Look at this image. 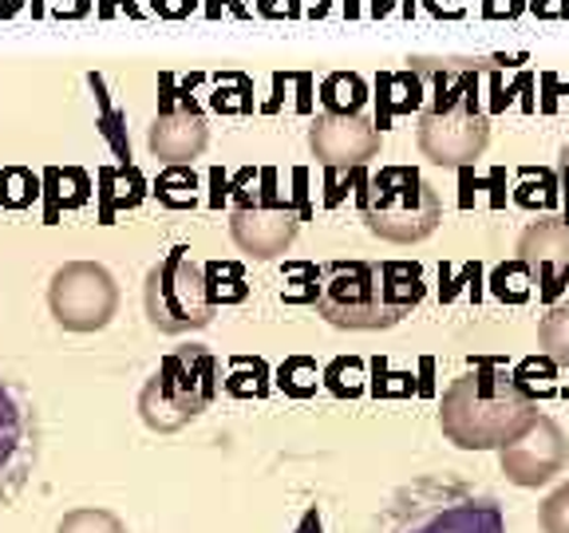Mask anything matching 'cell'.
<instances>
[{"label": "cell", "instance_id": "7", "mask_svg": "<svg viewBox=\"0 0 569 533\" xmlns=\"http://www.w3.org/2000/svg\"><path fill=\"white\" fill-rule=\"evenodd\" d=\"M142 304H147V316H151L154 329L167 332V336L206 329L213 312H218V301L210 293V276L190 258V249L182 245L170 249L167 258L147 273Z\"/></svg>", "mask_w": 569, "mask_h": 533}, {"label": "cell", "instance_id": "32", "mask_svg": "<svg viewBox=\"0 0 569 533\" xmlns=\"http://www.w3.org/2000/svg\"><path fill=\"white\" fill-rule=\"evenodd\" d=\"M309 76H301V111H309Z\"/></svg>", "mask_w": 569, "mask_h": 533}, {"label": "cell", "instance_id": "23", "mask_svg": "<svg viewBox=\"0 0 569 533\" xmlns=\"http://www.w3.org/2000/svg\"><path fill=\"white\" fill-rule=\"evenodd\" d=\"M522 273H526L522 261H518V265H510V269H498L495 289H498V296H502V301H522V296H526Z\"/></svg>", "mask_w": 569, "mask_h": 533}, {"label": "cell", "instance_id": "18", "mask_svg": "<svg viewBox=\"0 0 569 533\" xmlns=\"http://www.w3.org/2000/svg\"><path fill=\"white\" fill-rule=\"evenodd\" d=\"M56 533H127V525L119 522L111 510L80 506V510H68V514L60 517Z\"/></svg>", "mask_w": 569, "mask_h": 533}, {"label": "cell", "instance_id": "9", "mask_svg": "<svg viewBox=\"0 0 569 533\" xmlns=\"http://www.w3.org/2000/svg\"><path fill=\"white\" fill-rule=\"evenodd\" d=\"M40 459V419L24 391L0 375V510L12 506Z\"/></svg>", "mask_w": 569, "mask_h": 533}, {"label": "cell", "instance_id": "19", "mask_svg": "<svg viewBox=\"0 0 569 533\" xmlns=\"http://www.w3.org/2000/svg\"><path fill=\"white\" fill-rule=\"evenodd\" d=\"M159 198L167 205H194V174L190 167H167L159 178Z\"/></svg>", "mask_w": 569, "mask_h": 533}, {"label": "cell", "instance_id": "29", "mask_svg": "<svg viewBox=\"0 0 569 533\" xmlns=\"http://www.w3.org/2000/svg\"><path fill=\"white\" fill-rule=\"evenodd\" d=\"M542 91H546L542 111H546V115H553V107H558V80H553L550 71H546V76H542Z\"/></svg>", "mask_w": 569, "mask_h": 533}, {"label": "cell", "instance_id": "3", "mask_svg": "<svg viewBox=\"0 0 569 533\" xmlns=\"http://www.w3.org/2000/svg\"><path fill=\"white\" fill-rule=\"evenodd\" d=\"M490 142V119L479 111V71L451 68L439 76L436 103L419 119V151L436 167H471Z\"/></svg>", "mask_w": 569, "mask_h": 533}, {"label": "cell", "instance_id": "26", "mask_svg": "<svg viewBox=\"0 0 569 533\" xmlns=\"http://www.w3.org/2000/svg\"><path fill=\"white\" fill-rule=\"evenodd\" d=\"M526 9L542 20H569V0H526Z\"/></svg>", "mask_w": 569, "mask_h": 533}, {"label": "cell", "instance_id": "17", "mask_svg": "<svg viewBox=\"0 0 569 533\" xmlns=\"http://www.w3.org/2000/svg\"><path fill=\"white\" fill-rule=\"evenodd\" d=\"M538 344L553 364H569V304H558L538 324Z\"/></svg>", "mask_w": 569, "mask_h": 533}, {"label": "cell", "instance_id": "14", "mask_svg": "<svg viewBox=\"0 0 569 533\" xmlns=\"http://www.w3.org/2000/svg\"><path fill=\"white\" fill-rule=\"evenodd\" d=\"M518 261L526 269H538L542 293L553 296L569 284V222L561 218H542L518 241Z\"/></svg>", "mask_w": 569, "mask_h": 533}, {"label": "cell", "instance_id": "11", "mask_svg": "<svg viewBox=\"0 0 569 533\" xmlns=\"http://www.w3.org/2000/svg\"><path fill=\"white\" fill-rule=\"evenodd\" d=\"M309 147L329 174L360 170L368 159L380 154V127L368 123L360 111H329V115L312 119Z\"/></svg>", "mask_w": 569, "mask_h": 533}, {"label": "cell", "instance_id": "12", "mask_svg": "<svg viewBox=\"0 0 569 533\" xmlns=\"http://www.w3.org/2000/svg\"><path fill=\"white\" fill-rule=\"evenodd\" d=\"M569 462V443L561 435V426L553 419L538 415V423L526 431L522 439L507 443L498 451V466L507 474V482L515 486H546L550 479H558Z\"/></svg>", "mask_w": 569, "mask_h": 533}, {"label": "cell", "instance_id": "31", "mask_svg": "<svg viewBox=\"0 0 569 533\" xmlns=\"http://www.w3.org/2000/svg\"><path fill=\"white\" fill-rule=\"evenodd\" d=\"M530 88H533V80H530V76H522V80H518V91H522V107H526V111H533Z\"/></svg>", "mask_w": 569, "mask_h": 533}, {"label": "cell", "instance_id": "27", "mask_svg": "<svg viewBox=\"0 0 569 533\" xmlns=\"http://www.w3.org/2000/svg\"><path fill=\"white\" fill-rule=\"evenodd\" d=\"M427 12L439 20H459L462 12H467V0H423Z\"/></svg>", "mask_w": 569, "mask_h": 533}, {"label": "cell", "instance_id": "8", "mask_svg": "<svg viewBox=\"0 0 569 533\" xmlns=\"http://www.w3.org/2000/svg\"><path fill=\"white\" fill-rule=\"evenodd\" d=\"M48 312L63 332H99L119 312V284L99 261H68L48 281Z\"/></svg>", "mask_w": 569, "mask_h": 533}, {"label": "cell", "instance_id": "15", "mask_svg": "<svg viewBox=\"0 0 569 533\" xmlns=\"http://www.w3.org/2000/svg\"><path fill=\"white\" fill-rule=\"evenodd\" d=\"M423 103V88H419L416 71H380L376 80V127L388 131L391 115H408Z\"/></svg>", "mask_w": 569, "mask_h": 533}, {"label": "cell", "instance_id": "1", "mask_svg": "<svg viewBox=\"0 0 569 533\" xmlns=\"http://www.w3.org/2000/svg\"><path fill=\"white\" fill-rule=\"evenodd\" d=\"M533 423H538L533 395L495 360H482L475 372L451 380L439 403V431L459 451H502Z\"/></svg>", "mask_w": 569, "mask_h": 533}, {"label": "cell", "instance_id": "28", "mask_svg": "<svg viewBox=\"0 0 569 533\" xmlns=\"http://www.w3.org/2000/svg\"><path fill=\"white\" fill-rule=\"evenodd\" d=\"M198 0H151V9L159 12V17H167V20H182V17H190V9H194Z\"/></svg>", "mask_w": 569, "mask_h": 533}, {"label": "cell", "instance_id": "2", "mask_svg": "<svg viewBox=\"0 0 569 533\" xmlns=\"http://www.w3.org/2000/svg\"><path fill=\"white\" fill-rule=\"evenodd\" d=\"M423 301V273L411 261H332L312 276V304L329 324L372 332L400 324Z\"/></svg>", "mask_w": 569, "mask_h": 533}, {"label": "cell", "instance_id": "10", "mask_svg": "<svg viewBox=\"0 0 569 533\" xmlns=\"http://www.w3.org/2000/svg\"><path fill=\"white\" fill-rule=\"evenodd\" d=\"M297 230H301V213L289 202L273 194V170H266V190L261 198H241L238 210L230 213V238L241 253L253 261H273L284 249L293 245Z\"/></svg>", "mask_w": 569, "mask_h": 533}, {"label": "cell", "instance_id": "21", "mask_svg": "<svg viewBox=\"0 0 569 533\" xmlns=\"http://www.w3.org/2000/svg\"><path fill=\"white\" fill-rule=\"evenodd\" d=\"M238 95H249L246 76H222L218 95H213V107H218V111H249V99H238Z\"/></svg>", "mask_w": 569, "mask_h": 533}, {"label": "cell", "instance_id": "22", "mask_svg": "<svg viewBox=\"0 0 569 533\" xmlns=\"http://www.w3.org/2000/svg\"><path fill=\"white\" fill-rule=\"evenodd\" d=\"M281 388H289L293 395H309V391L317 388V368H312L309 360H289V364L281 368Z\"/></svg>", "mask_w": 569, "mask_h": 533}, {"label": "cell", "instance_id": "25", "mask_svg": "<svg viewBox=\"0 0 569 533\" xmlns=\"http://www.w3.org/2000/svg\"><path fill=\"white\" fill-rule=\"evenodd\" d=\"M526 9V0H482V17L487 20H515Z\"/></svg>", "mask_w": 569, "mask_h": 533}, {"label": "cell", "instance_id": "24", "mask_svg": "<svg viewBox=\"0 0 569 533\" xmlns=\"http://www.w3.org/2000/svg\"><path fill=\"white\" fill-rule=\"evenodd\" d=\"M526 182H522V194H518V202H526V205H533V202H542V205H550L553 202V182H550V174H538V187H533V174L526 170Z\"/></svg>", "mask_w": 569, "mask_h": 533}, {"label": "cell", "instance_id": "34", "mask_svg": "<svg viewBox=\"0 0 569 533\" xmlns=\"http://www.w3.org/2000/svg\"><path fill=\"white\" fill-rule=\"evenodd\" d=\"M561 162H569V147H566V151H561Z\"/></svg>", "mask_w": 569, "mask_h": 533}, {"label": "cell", "instance_id": "33", "mask_svg": "<svg viewBox=\"0 0 569 533\" xmlns=\"http://www.w3.org/2000/svg\"><path fill=\"white\" fill-rule=\"evenodd\" d=\"M561 187H566V198H569V162H561Z\"/></svg>", "mask_w": 569, "mask_h": 533}, {"label": "cell", "instance_id": "4", "mask_svg": "<svg viewBox=\"0 0 569 533\" xmlns=\"http://www.w3.org/2000/svg\"><path fill=\"white\" fill-rule=\"evenodd\" d=\"M213 395H218V360L210 348L187 344L162 355L159 372L142 383L139 415L159 435H174L210 408Z\"/></svg>", "mask_w": 569, "mask_h": 533}, {"label": "cell", "instance_id": "5", "mask_svg": "<svg viewBox=\"0 0 569 533\" xmlns=\"http://www.w3.org/2000/svg\"><path fill=\"white\" fill-rule=\"evenodd\" d=\"M360 213H365L368 230L396 245H416L431 238L443 218L436 187L419 178L411 167H383L380 174L360 190Z\"/></svg>", "mask_w": 569, "mask_h": 533}, {"label": "cell", "instance_id": "13", "mask_svg": "<svg viewBox=\"0 0 569 533\" xmlns=\"http://www.w3.org/2000/svg\"><path fill=\"white\" fill-rule=\"evenodd\" d=\"M206 142H210V127H206V115L198 111V103L190 95H170V80L162 76V107L159 119L151 123V134H147L151 154L167 162V167H190L206 151Z\"/></svg>", "mask_w": 569, "mask_h": 533}, {"label": "cell", "instance_id": "6", "mask_svg": "<svg viewBox=\"0 0 569 533\" xmlns=\"http://www.w3.org/2000/svg\"><path fill=\"white\" fill-rule=\"evenodd\" d=\"M383 533H507V517L490 497L451 482H419L396 497Z\"/></svg>", "mask_w": 569, "mask_h": 533}, {"label": "cell", "instance_id": "16", "mask_svg": "<svg viewBox=\"0 0 569 533\" xmlns=\"http://www.w3.org/2000/svg\"><path fill=\"white\" fill-rule=\"evenodd\" d=\"M320 99H325L329 111H360L368 99V88L352 71H332L329 80H325V88H320Z\"/></svg>", "mask_w": 569, "mask_h": 533}, {"label": "cell", "instance_id": "30", "mask_svg": "<svg viewBox=\"0 0 569 533\" xmlns=\"http://www.w3.org/2000/svg\"><path fill=\"white\" fill-rule=\"evenodd\" d=\"M490 95H495V99H490V107H495V111H502V107L510 103V91L502 88V80H498V76H495V83H490Z\"/></svg>", "mask_w": 569, "mask_h": 533}, {"label": "cell", "instance_id": "20", "mask_svg": "<svg viewBox=\"0 0 569 533\" xmlns=\"http://www.w3.org/2000/svg\"><path fill=\"white\" fill-rule=\"evenodd\" d=\"M538 522H542V533H569V482H561L550 497L538 510Z\"/></svg>", "mask_w": 569, "mask_h": 533}]
</instances>
